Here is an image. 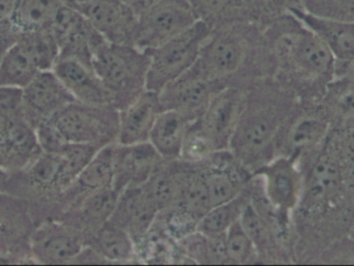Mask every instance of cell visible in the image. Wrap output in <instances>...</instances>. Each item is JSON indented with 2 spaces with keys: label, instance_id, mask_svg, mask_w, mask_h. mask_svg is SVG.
Listing matches in <instances>:
<instances>
[{
  "label": "cell",
  "instance_id": "6da1fadb",
  "mask_svg": "<svg viewBox=\"0 0 354 266\" xmlns=\"http://www.w3.org/2000/svg\"><path fill=\"white\" fill-rule=\"evenodd\" d=\"M304 189L293 213L295 255L314 259L347 236L354 219V122L334 124L322 144L301 159Z\"/></svg>",
  "mask_w": 354,
  "mask_h": 266
},
{
  "label": "cell",
  "instance_id": "7a4b0ae2",
  "mask_svg": "<svg viewBox=\"0 0 354 266\" xmlns=\"http://www.w3.org/2000/svg\"><path fill=\"white\" fill-rule=\"evenodd\" d=\"M266 37L297 99L319 102L335 76L336 61L328 46L289 12L274 19Z\"/></svg>",
  "mask_w": 354,
  "mask_h": 266
},
{
  "label": "cell",
  "instance_id": "3957f363",
  "mask_svg": "<svg viewBox=\"0 0 354 266\" xmlns=\"http://www.w3.org/2000/svg\"><path fill=\"white\" fill-rule=\"evenodd\" d=\"M297 101L290 88L276 83H256L245 91L229 151L252 173L276 157L279 131Z\"/></svg>",
  "mask_w": 354,
  "mask_h": 266
},
{
  "label": "cell",
  "instance_id": "277c9868",
  "mask_svg": "<svg viewBox=\"0 0 354 266\" xmlns=\"http://www.w3.org/2000/svg\"><path fill=\"white\" fill-rule=\"evenodd\" d=\"M151 56L134 45L113 44L102 37L93 48L91 68L120 111L147 91Z\"/></svg>",
  "mask_w": 354,
  "mask_h": 266
},
{
  "label": "cell",
  "instance_id": "5b68a950",
  "mask_svg": "<svg viewBox=\"0 0 354 266\" xmlns=\"http://www.w3.org/2000/svg\"><path fill=\"white\" fill-rule=\"evenodd\" d=\"M252 35L253 31L241 21L214 26L194 68L207 80L226 84L249 60Z\"/></svg>",
  "mask_w": 354,
  "mask_h": 266
},
{
  "label": "cell",
  "instance_id": "8992f818",
  "mask_svg": "<svg viewBox=\"0 0 354 266\" xmlns=\"http://www.w3.org/2000/svg\"><path fill=\"white\" fill-rule=\"evenodd\" d=\"M214 27L203 20L176 37L149 51L151 56L147 77V91L159 93L189 70L199 58L200 52Z\"/></svg>",
  "mask_w": 354,
  "mask_h": 266
},
{
  "label": "cell",
  "instance_id": "52a82bcc",
  "mask_svg": "<svg viewBox=\"0 0 354 266\" xmlns=\"http://www.w3.org/2000/svg\"><path fill=\"white\" fill-rule=\"evenodd\" d=\"M49 117L68 142L100 149L118 143L120 111L114 106L73 102Z\"/></svg>",
  "mask_w": 354,
  "mask_h": 266
},
{
  "label": "cell",
  "instance_id": "ba28073f",
  "mask_svg": "<svg viewBox=\"0 0 354 266\" xmlns=\"http://www.w3.org/2000/svg\"><path fill=\"white\" fill-rule=\"evenodd\" d=\"M268 205L281 223L293 229L292 217L297 211L304 189L301 160L292 155H276L254 172Z\"/></svg>",
  "mask_w": 354,
  "mask_h": 266
},
{
  "label": "cell",
  "instance_id": "9c48e42d",
  "mask_svg": "<svg viewBox=\"0 0 354 266\" xmlns=\"http://www.w3.org/2000/svg\"><path fill=\"white\" fill-rule=\"evenodd\" d=\"M333 124L319 102L297 101L279 131L276 155L303 159L326 139Z\"/></svg>",
  "mask_w": 354,
  "mask_h": 266
},
{
  "label": "cell",
  "instance_id": "30bf717a",
  "mask_svg": "<svg viewBox=\"0 0 354 266\" xmlns=\"http://www.w3.org/2000/svg\"><path fill=\"white\" fill-rule=\"evenodd\" d=\"M198 20L187 0H160L138 15L134 46L151 51L187 30Z\"/></svg>",
  "mask_w": 354,
  "mask_h": 266
},
{
  "label": "cell",
  "instance_id": "8fae6325",
  "mask_svg": "<svg viewBox=\"0 0 354 266\" xmlns=\"http://www.w3.org/2000/svg\"><path fill=\"white\" fill-rule=\"evenodd\" d=\"M226 86L204 78L193 66L160 91V103L163 110L178 112L193 124L201 117L212 97Z\"/></svg>",
  "mask_w": 354,
  "mask_h": 266
},
{
  "label": "cell",
  "instance_id": "7c38bea8",
  "mask_svg": "<svg viewBox=\"0 0 354 266\" xmlns=\"http://www.w3.org/2000/svg\"><path fill=\"white\" fill-rule=\"evenodd\" d=\"M245 97V89L228 85L212 97L201 117L196 120L209 137L216 151H228L230 147L231 139L243 112Z\"/></svg>",
  "mask_w": 354,
  "mask_h": 266
},
{
  "label": "cell",
  "instance_id": "4fadbf2b",
  "mask_svg": "<svg viewBox=\"0 0 354 266\" xmlns=\"http://www.w3.org/2000/svg\"><path fill=\"white\" fill-rule=\"evenodd\" d=\"M76 8L106 41L134 45L138 15L124 0H91Z\"/></svg>",
  "mask_w": 354,
  "mask_h": 266
},
{
  "label": "cell",
  "instance_id": "5bb4252c",
  "mask_svg": "<svg viewBox=\"0 0 354 266\" xmlns=\"http://www.w3.org/2000/svg\"><path fill=\"white\" fill-rule=\"evenodd\" d=\"M165 160L149 142L115 146L113 187L120 194L126 189L142 186Z\"/></svg>",
  "mask_w": 354,
  "mask_h": 266
},
{
  "label": "cell",
  "instance_id": "9a60e30c",
  "mask_svg": "<svg viewBox=\"0 0 354 266\" xmlns=\"http://www.w3.org/2000/svg\"><path fill=\"white\" fill-rule=\"evenodd\" d=\"M158 215L159 209L142 184L126 189L120 195L109 222L126 230L136 245L151 229Z\"/></svg>",
  "mask_w": 354,
  "mask_h": 266
},
{
  "label": "cell",
  "instance_id": "2e32d148",
  "mask_svg": "<svg viewBox=\"0 0 354 266\" xmlns=\"http://www.w3.org/2000/svg\"><path fill=\"white\" fill-rule=\"evenodd\" d=\"M162 111L159 93L149 91L140 93L134 101L120 110L118 144L149 142L153 124Z\"/></svg>",
  "mask_w": 354,
  "mask_h": 266
},
{
  "label": "cell",
  "instance_id": "e0dca14e",
  "mask_svg": "<svg viewBox=\"0 0 354 266\" xmlns=\"http://www.w3.org/2000/svg\"><path fill=\"white\" fill-rule=\"evenodd\" d=\"M53 72L75 101L87 105H112L109 93L91 66L74 58H59Z\"/></svg>",
  "mask_w": 354,
  "mask_h": 266
},
{
  "label": "cell",
  "instance_id": "ac0fdd59",
  "mask_svg": "<svg viewBox=\"0 0 354 266\" xmlns=\"http://www.w3.org/2000/svg\"><path fill=\"white\" fill-rule=\"evenodd\" d=\"M288 12L324 41L334 56L335 66L354 64V35L346 23L314 16L301 6H292Z\"/></svg>",
  "mask_w": 354,
  "mask_h": 266
},
{
  "label": "cell",
  "instance_id": "d6986e66",
  "mask_svg": "<svg viewBox=\"0 0 354 266\" xmlns=\"http://www.w3.org/2000/svg\"><path fill=\"white\" fill-rule=\"evenodd\" d=\"M24 106L41 116L49 117L75 101L60 82L53 70H39L30 83L23 88Z\"/></svg>",
  "mask_w": 354,
  "mask_h": 266
},
{
  "label": "cell",
  "instance_id": "ffe728a7",
  "mask_svg": "<svg viewBox=\"0 0 354 266\" xmlns=\"http://www.w3.org/2000/svg\"><path fill=\"white\" fill-rule=\"evenodd\" d=\"M191 124L178 112L163 110L153 124L149 142L165 161H176Z\"/></svg>",
  "mask_w": 354,
  "mask_h": 266
},
{
  "label": "cell",
  "instance_id": "44dd1931",
  "mask_svg": "<svg viewBox=\"0 0 354 266\" xmlns=\"http://www.w3.org/2000/svg\"><path fill=\"white\" fill-rule=\"evenodd\" d=\"M82 236L75 230L57 227L49 230L35 243L37 256L45 263H72L84 248Z\"/></svg>",
  "mask_w": 354,
  "mask_h": 266
},
{
  "label": "cell",
  "instance_id": "7402d4cb",
  "mask_svg": "<svg viewBox=\"0 0 354 266\" xmlns=\"http://www.w3.org/2000/svg\"><path fill=\"white\" fill-rule=\"evenodd\" d=\"M115 146L116 143H113V144L106 145L97 151L93 159L87 164L86 167L81 172L76 182L68 188L76 189L78 191L75 193V195L83 196L84 198L95 191L113 186L114 171H115Z\"/></svg>",
  "mask_w": 354,
  "mask_h": 266
},
{
  "label": "cell",
  "instance_id": "603a6c76",
  "mask_svg": "<svg viewBox=\"0 0 354 266\" xmlns=\"http://www.w3.org/2000/svg\"><path fill=\"white\" fill-rule=\"evenodd\" d=\"M91 247L108 263H130L138 259L130 234L110 222L91 236Z\"/></svg>",
  "mask_w": 354,
  "mask_h": 266
},
{
  "label": "cell",
  "instance_id": "cb8c5ba5",
  "mask_svg": "<svg viewBox=\"0 0 354 266\" xmlns=\"http://www.w3.org/2000/svg\"><path fill=\"white\" fill-rule=\"evenodd\" d=\"M66 0H15L12 22L17 32L47 28Z\"/></svg>",
  "mask_w": 354,
  "mask_h": 266
},
{
  "label": "cell",
  "instance_id": "d4e9b609",
  "mask_svg": "<svg viewBox=\"0 0 354 266\" xmlns=\"http://www.w3.org/2000/svg\"><path fill=\"white\" fill-rule=\"evenodd\" d=\"M251 199L252 180L241 194L227 202L212 207L200 220L197 231L207 236H225L229 228L241 220V215L251 202Z\"/></svg>",
  "mask_w": 354,
  "mask_h": 266
},
{
  "label": "cell",
  "instance_id": "484cf974",
  "mask_svg": "<svg viewBox=\"0 0 354 266\" xmlns=\"http://www.w3.org/2000/svg\"><path fill=\"white\" fill-rule=\"evenodd\" d=\"M39 72L28 50L17 39L0 58V87L25 88Z\"/></svg>",
  "mask_w": 354,
  "mask_h": 266
},
{
  "label": "cell",
  "instance_id": "4316f807",
  "mask_svg": "<svg viewBox=\"0 0 354 266\" xmlns=\"http://www.w3.org/2000/svg\"><path fill=\"white\" fill-rule=\"evenodd\" d=\"M120 195L113 186L107 187L91 193L79 202L81 218L91 230V236L110 221Z\"/></svg>",
  "mask_w": 354,
  "mask_h": 266
},
{
  "label": "cell",
  "instance_id": "83f0119b",
  "mask_svg": "<svg viewBox=\"0 0 354 266\" xmlns=\"http://www.w3.org/2000/svg\"><path fill=\"white\" fill-rule=\"evenodd\" d=\"M99 149L100 147L95 145L66 143L58 153L60 157V169L56 188L62 191L68 190L76 182L81 172Z\"/></svg>",
  "mask_w": 354,
  "mask_h": 266
},
{
  "label": "cell",
  "instance_id": "f1b7e54d",
  "mask_svg": "<svg viewBox=\"0 0 354 266\" xmlns=\"http://www.w3.org/2000/svg\"><path fill=\"white\" fill-rule=\"evenodd\" d=\"M200 20L212 27L243 21L247 14L245 0H187Z\"/></svg>",
  "mask_w": 354,
  "mask_h": 266
},
{
  "label": "cell",
  "instance_id": "f546056e",
  "mask_svg": "<svg viewBox=\"0 0 354 266\" xmlns=\"http://www.w3.org/2000/svg\"><path fill=\"white\" fill-rule=\"evenodd\" d=\"M228 265H249L259 263L257 251L241 226V221L233 224L225 236Z\"/></svg>",
  "mask_w": 354,
  "mask_h": 266
},
{
  "label": "cell",
  "instance_id": "4dcf8cb0",
  "mask_svg": "<svg viewBox=\"0 0 354 266\" xmlns=\"http://www.w3.org/2000/svg\"><path fill=\"white\" fill-rule=\"evenodd\" d=\"M216 151H218L209 137L195 122L189 126L185 135L179 161L189 165H200L207 161Z\"/></svg>",
  "mask_w": 354,
  "mask_h": 266
},
{
  "label": "cell",
  "instance_id": "1f68e13d",
  "mask_svg": "<svg viewBox=\"0 0 354 266\" xmlns=\"http://www.w3.org/2000/svg\"><path fill=\"white\" fill-rule=\"evenodd\" d=\"M309 14L339 22H354V0H299Z\"/></svg>",
  "mask_w": 354,
  "mask_h": 266
},
{
  "label": "cell",
  "instance_id": "d6a6232c",
  "mask_svg": "<svg viewBox=\"0 0 354 266\" xmlns=\"http://www.w3.org/2000/svg\"><path fill=\"white\" fill-rule=\"evenodd\" d=\"M317 265H354V240L351 236H341L328 244L313 263Z\"/></svg>",
  "mask_w": 354,
  "mask_h": 266
},
{
  "label": "cell",
  "instance_id": "836d02e7",
  "mask_svg": "<svg viewBox=\"0 0 354 266\" xmlns=\"http://www.w3.org/2000/svg\"><path fill=\"white\" fill-rule=\"evenodd\" d=\"M60 169L58 153H44L32 162L29 174L35 184L39 187H56Z\"/></svg>",
  "mask_w": 354,
  "mask_h": 266
},
{
  "label": "cell",
  "instance_id": "e575fe53",
  "mask_svg": "<svg viewBox=\"0 0 354 266\" xmlns=\"http://www.w3.org/2000/svg\"><path fill=\"white\" fill-rule=\"evenodd\" d=\"M35 132L44 153H59L68 143L50 117L41 118Z\"/></svg>",
  "mask_w": 354,
  "mask_h": 266
},
{
  "label": "cell",
  "instance_id": "d590c367",
  "mask_svg": "<svg viewBox=\"0 0 354 266\" xmlns=\"http://www.w3.org/2000/svg\"><path fill=\"white\" fill-rule=\"evenodd\" d=\"M24 106L23 89L18 87H0V114L4 117L14 118Z\"/></svg>",
  "mask_w": 354,
  "mask_h": 266
},
{
  "label": "cell",
  "instance_id": "8d00e7d4",
  "mask_svg": "<svg viewBox=\"0 0 354 266\" xmlns=\"http://www.w3.org/2000/svg\"><path fill=\"white\" fill-rule=\"evenodd\" d=\"M14 2L15 0H0V35L16 31L12 22Z\"/></svg>",
  "mask_w": 354,
  "mask_h": 266
},
{
  "label": "cell",
  "instance_id": "74e56055",
  "mask_svg": "<svg viewBox=\"0 0 354 266\" xmlns=\"http://www.w3.org/2000/svg\"><path fill=\"white\" fill-rule=\"evenodd\" d=\"M132 10L136 12L137 15L142 12L143 10H147L151 8L153 4L157 3L160 0H124Z\"/></svg>",
  "mask_w": 354,
  "mask_h": 266
},
{
  "label": "cell",
  "instance_id": "f35d334b",
  "mask_svg": "<svg viewBox=\"0 0 354 266\" xmlns=\"http://www.w3.org/2000/svg\"><path fill=\"white\" fill-rule=\"evenodd\" d=\"M348 236H351V238H353L354 240V219L353 224H351V229H349Z\"/></svg>",
  "mask_w": 354,
  "mask_h": 266
},
{
  "label": "cell",
  "instance_id": "ab89813d",
  "mask_svg": "<svg viewBox=\"0 0 354 266\" xmlns=\"http://www.w3.org/2000/svg\"><path fill=\"white\" fill-rule=\"evenodd\" d=\"M91 1V0H76V4H75V8L80 6V4L86 3V2Z\"/></svg>",
  "mask_w": 354,
  "mask_h": 266
},
{
  "label": "cell",
  "instance_id": "60d3db41",
  "mask_svg": "<svg viewBox=\"0 0 354 266\" xmlns=\"http://www.w3.org/2000/svg\"><path fill=\"white\" fill-rule=\"evenodd\" d=\"M347 26H348L349 30L351 31V33L354 35V22L346 23Z\"/></svg>",
  "mask_w": 354,
  "mask_h": 266
},
{
  "label": "cell",
  "instance_id": "b9f144b4",
  "mask_svg": "<svg viewBox=\"0 0 354 266\" xmlns=\"http://www.w3.org/2000/svg\"><path fill=\"white\" fill-rule=\"evenodd\" d=\"M4 182V175L2 173L1 170H0V189H1L2 184H3Z\"/></svg>",
  "mask_w": 354,
  "mask_h": 266
}]
</instances>
